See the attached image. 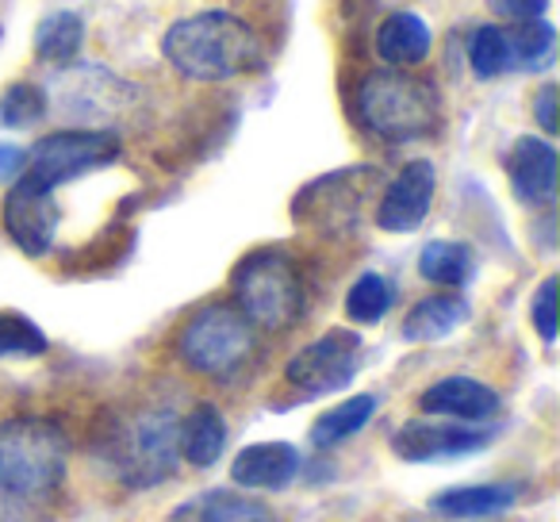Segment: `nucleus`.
I'll list each match as a JSON object with an SVG mask.
<instances>
[{
  "mask_svg": "<svg viewBox=\"0 0 560 522\" xmlns=\"http://www.w3.org/2000/svg\"><path fill=\"white\" fill-rule=\"evenodd\" d=\"M27 170V150L16 147V142H0V185L24 177Z\"/></svg>",
  "mask_w": 560,
  "mask_h": 522,
  "instance_id": "30",
  "label": "nucleus"
},
{
  "mask_svg": "<svg viewBox=\"0 0 560 522\" xmlns=\"http://www.w3.org/2000/svg\"><path fill=\"white\" fill-rule=\"evenodd\" d=\"M506 50H511V70H545L557 55V27L549 20L506 27Z\"/></svg>",
  "mask_w": 560,
  "mask_h": 522,
  "instance_id": "23",
  "label": "nucleus"
},
{
  "mask_svg": "<svg viewBox=\"0 0 560 522\" xmlns=\"http://www.w3.org/2000/svg\"><path fill=\"white\" fill-rule=\"evenodd\" d=\"M226 450V419L215 404H200L177 422V453L192 468H211Z\"/></svg>",
  "mask_w": 560,
  "mask_h": 522,
  "instance_id": "15",
  "label": "nucleus"
},
{
  "mask_svg": "<svg viewBox=\"0 0 560 522\" xmlns=\"http://www.w3.org/2000/svg\"><path fill=\"white\" fill-rule=\"evenodd\" d=\"M162 55L180 78L200 81V85H223V81L257 70L261 39L242 16L211 9L177 20L162 35Z\"/></svg>",
  "mask_w": 560,
  "mask_h": 522,
  "instance_id": "1",
  "label": "nucleus"
},
{
  "mask_svg": "<svg viewBox=\"0 0 560 522\" xmlns=\"http://www.w3.org/2000/svg\"><path fill=\"white\" fill-rule=\"evenodd\" d=\"M361 369V338L346 327L327 330L323 338H315L312 346L296 353L284 369L292 388L307 392V396H327L338 392L358 376Z\"/></svg>",
  "mask_w": 560,
  "mask_h": 522,
  "instance_id": "8",
  "label": "nucleus"
},
{
  "mask_svg": "<svg viewBox=\"0 0 560 522\" xmlns=\"http://www.w3.org/2000/svg\"><path fill=\"white\" fill-rule=\"evenodd\" d=\"M81 43H85V24H81L78 12H50L35 27V55L50 66H70L78 58Z\"/></svg>",
  "mask_w": 560,
  "mask_h": 522,
  "instance_id": "22",
  "label": "nucleus"
},
{
  "mask_svg": "<svg viewBox=\"0 0 560 522\" xmlns=\"http://www.w3.org/2000/svg\"><path fill=\"white\" fill-rule=\"evenodd\" d=\"M468 62H472L476 78H499V73L511 70V50H506V27H480L468 43Z\"/></svg>",
  "mask_w": 560,
  "mask_h": 522,
  "instance_id": "27",
  "label": "nucleus"
},
{
  "mask_svg": "<svg viewBox=\"0 0 560 522\" xmlns=\"http://www.w3.org/2000/svg\"><path fill=\"white\" fill-rule=\"evenodd\" d=\"M234 308L254 330H289L304 315V277L284 250H254L234 269Z\"/></svg>",
  "mask_w": 560,
  "mask_h": 522,
  "instance_id": "4",
  "label": "nucleus"
},
{
  "mask_svg": "<svg viewBox=\"0 0 560 522\" xmlns=\"http://www.w3.org/2000/svg\"><path fill=\"white\" fill-rule=\"evenodd\" d=\"M353 112L361 127L384 142L427 139L442 124V93L427 78L407 70H373L353 93Z\"/></svg>",
  "mask_w": 560,
  "mask_h": 522,
  "instance_id": "2",
  "label": "nucleus"
},
{
  "mask_svg": "<svg viewBox=\"0 0 560 522\" xmlns=\"http://www.w3.org/2000/svg\"><path fill=\"white\" fill-rule=\"evenodd\" d=\"M529 320H534L541 343H557V277H545L541 281L534 304H529Z\"/></svg>",
  "mask_w": 560,
  "mask_h": 522,
  "instance_id": "28",
  "label": "nucleus"
},
{
  "mask_svg": "<svg viewBox=\"0 0 560 522\" xmlns=\"http://www.w3.org/2000/svg\"><path fill=\"white\" fill-rule=\"evenodd\" d=\"M177 415L142 411L112 442V461L127 488H154L177 468Z\"/></svg>",
  "mask_w": 560,
  "mask_h": 522,
  "instance_id": "6",
  "label": "nucleus"
},
{
  "mask_svg": "<svg viewBox=\"0 0 560 522\" xmlns=\"http://www.w3.org/2000/svg\"><path fill=\"white\" fill-rule=\"evenodd\" d=\"M419 274L427 277L430 285H445V289H460V285L472 281L476 274V257L465 242L453 239H438L427 242L419 254Z\"/></svg>",
  "mask_w": 560,
  "mask_h": 522,
  "instance_id": "20",
  "label": "nucleus"
},
{
  "mask_svg": "<svg viewBox=\"0 0 560 522\" xmlns=\"http://www.w3.org/2000/svg\"><path fill=\"white\" fill-rule=\"evenodd\" d=\"M392 304H396V292H392L388 277L381 274H361L353 289L346 292V315L353 323H365V327L381 323L392 312Z\"/></svg>",
  "mask_w": 560,
  "mask_h": 522,
  "instance_id": "24",
  "label": "nucleus"
},
{
  "mask_svg": "<svg viewBox=\"0 0 560 522\" xmlns=\"http://www.w3.org/2000/svg\"><path fill=\"white\" fill-rule=\"evenodd\" d=\"M518 488L514 484H472V488H453L442 496L430 499V511L445 514V519H465V522H480V519H495V514L511 511Z\"/></svg>",
  "mask_w": 560,
  "mask_h": 522,
  "instance_id": "19",
  "label": "nucleus"
},
{
  "mask_svg": "<svg viewBox=\"0 0 560 522\" xmlns=\"http://www.w3.org/2000/svg\"><path fill=\"white\" fill-rule=\"evenodd\" d=\"M70 465V438L47 419L0 422V491L16 499H47Z\"/></svg>",
  "mask_w": 560,
  "mask_h": 522,
  "instance_id": "3",
  "label": "nucleus"
},
{
  "mask_svg": "<svg viewBox=\"0 0 560 522\" xmlns=\"http://www.w3.org/2000/svg\"><path fill=\"white\" fill-rule=\"evenodd\" d=\"M419 407L427 415H445V419L460 422H483L499 411V392L472 376H445L434 381L419 396Z\"/></svg>",
  "mask_w": 560,
  "mask_h": 522,
  "instance_id": "12",
  "label": "nucleus"
},
{
  "mask_svg": "<svg viewBox=\"0 0 560 522\" xmlns=\"http://www.w3.org/2000/svg\"><path fill=\"white\" fill-rule=\"evenodd\" d=\"M58 223H62V211H58L55 188L39 185L32 173L12 181L9 196H4V231L27 257L50 254Z\"/></svg>",
  "mask_w": 560,
  "mask_h": 522,
  "instance_id": "9",
  "label": "nucleus"
},
{
  "mask_svg": "<svg viewBox=\"0 0 560 522\" xmlns=\"http://www.w3.org/2000/svg\"><path fill=\"white\" fill-rule=\"evenodd\" d=\"M491 12L506 24H529V20H545L549 0H488Z\"/></svg>",
  "mask_w": 560,
  "mask_h": 522,
  "instance_id": "29",
  "label": "nucleus"
},
{
  "mask_svg": "<svg viewBox=\"0 0 560 522\" xmlns=\"http://www.w3.org/2000/svg\"><path fill=\"white\" fill-rule=\"evenodd\" d=\"M376 407H381V399H376L373 392H361V396H350L346 404L330 407V411H323L319 419H315L312 442L319 445V450H330V445L346 442V438H353L361 427H365L369 419H373Z\"/></svg>",
  "mask_w": 560,
  "mask_h": 522,
  "instance_id": "21",
  "label": "nucleus"
},
{
  "mask_svg": "<svg viewBox=\"0 0 560 522\" xmlns=\"http://www.w3.org/2000/svg\"><path fill=\"white\" fill-rule=\"evenodd\" d=\"M511 188L522 204H552L557 196V150L545 139H518L506 154Z\"/></svg>",
  "mask_w": 560,
  "mask_h": 522,
  "instance_id": "13",
  "label": "nucleus"
},
{
  "mask_svg": "<svg viewBox=\"0 0 560 522\" xmlns=\"http://www.w3.org/2000/svg\"><path fill=\"white\" fill-rule=\"evenodd\" d=\"M39 353H47V335L39 323H32L24 312H0V361L39 358Z\"/></svg>",
  "mask_w": 560,
  "mask_h": 522,
  "instance_id": "26",
  "label": "nucleus"
},
{
  "mask_svg": "<svg viewBox=\"0 0 560 522\" xmlns=\"http://www.w3.org/2000/svg\"><path fill=\"white\" fill-rule=\"evenodd\" d=\"M472 315L465 297L457 292H438V297H427L407 312L404 320V338L407 343H442L453 330H460Z\"/></svg>",
  "mask_w": 560,
  "mask_h": 522,
  "instance_id": "17",
  "label": "nucleus"
},
{
  "mask_svg": "<svg viewBox=\"0 0 560 522\" xmlns=\"http://www.w3.org/2000/svg\"><path fill=\"white\" fill-rule=\"evenodd\" d=\"M47 116V93L32 81H16L0 93V127H35L39 119Z\"/></svg>",
  "mask_w": 560,
  "mask_h": 522,
  "instance_id": "25",
  "label": "nucleus"
},
{
  "mask_svg": "<svg viewBox=\"0 0 560 522\" xmlns=\"http://www.w3.org/2000/svg\"><path fill=\"white\" fill-rule=\"evenodd\" d=\"M491 442V430L476 422H430L411 419L392 434V450L404 461H438V457H465Z\"/></svg>",
  "mask_w": 560,
  "mask_h": 522,
  "instance_id": "11",
  "label": "nucleus"
},
{
  "mask_svg": "<svg viewBox=\"0 0 560 522\" xmlns=\"http://www.w3.org/2000/svg\"><path fill=\"white\" fill-rule=\"evenodd\" d=\"M376 55L392 70H407L419 66L430 55V27L415 12H392L381 27H376Z\"/></svg>",
  "mask_w": 560,
  "mask_h": 522,
  "instance_id": "18",
  "label": "nucleus"
},
{
  "mask_svg": "<svg viewBox=\"0 0 560 522\" xmlns=\"http://www.w3.org/2000/svg\"><path fill=\"white\" fill-rule=\"evenodd\" d=\"M300 473V450L289 442H257L234 457L231 465V480L242 488H261V491H277L289 488Z\"/></svg>",
  "mask_w": 560,
  "mask_h": 522,
  "instance_id": "14",
  "label": "nucleus"
},
{
  "mask_svg": "<svg viewBox=\"0 0 560 522\" xmlns=\"http://www.w3.org/2000/svg\"><path fill=\"white\" fill-rule=\"evenodd\" d=\"M119 135H112L108 127H89V131H55L43 135L35 142V150L27 154V170L39 185L58 188L66 181H78L93 170H104L119 158Z\"/></svg>",
  "mask_w": 560,
  "mask_h": 522,
  "instance_id": "7",
  "label": "nucleus"
},
{
  "mask_svg": "<svg viewBox=\"0 0 560 522\" xmlns=\"http://www.w3.org/2000/svg\"><path fill=\"white\" fill-rule=\"evenodd\" d=\"M438 173L430 162H407L399 177L384 188L381 204H376V227L388 234H411L427 223L430 204H434Z\"/></svg>",
  "mask_w": 560,
  "mask_h": 522,
  "instance_id": "10",
  "label": "nucleus"
},
{
  "mask_svg": "<svg viewBox=\"0 0 560 522\" xmlns=\"http://www.w3.org/2000/svg\"><path fill=\"white\" fill-rule=\"evenodd\" d=\"M534 116L545 135H557V85H545L534 101Z\"/></svg>",
  "mask_w": 560,
  "mask_h": 522,
  "instance_id": "31",
  "label": "nucleus"
},
{
  "mask_svg": "<svg viewBox=\"0 0 560 522\" xmlns=\"http://www.w3.org/2000/svg\"><path fill=\"white\" fill-rule=\"evenodd\" d=\"M257 350V330L234 304H208L180 327L177 353L192 373L211 381L234 376Z\"/></svg>",
  "mask_w": 560,
  "mask_h": 522,
  "instance_id": "5",
  "label": "nucleus"
},
{
  "mask_svg": "<svg viewBox=\"0 0 560 522\" xmlns=\"http://www.w3.org/2000/svg\"><path fill=\"white\" fill-rule=\"evenodd\" d=\"M170 522H272V511L265 503H257L254 496L219 488V491H200V496L177 503Z\"/></svg>",
  "mask_w": 560,
  "mask_h": 522,
  "instance_id": "16",
  "label": "nucleus"
}]
</instances>
